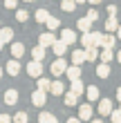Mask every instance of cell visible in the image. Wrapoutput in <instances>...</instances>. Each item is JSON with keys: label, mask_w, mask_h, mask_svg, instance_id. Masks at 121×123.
<instances>
[{"label": "cell", "mask_w": 121, "mask_h": 123, "mask_svg": "<svg viewBox=\"0 0 121 123\" xmlns=\"http://www.w3.org/2000/svg\"><path fill=\"white\" fill-rule=\"evenodd\" d=\"M101 40H103V34L101 31H83L81 36V45L85 47H101Z\"/></svg>", "instance_id": "cell-1"}, {"label": "cell", "mask_w": 121, "mask_h": 123, "mask_svg": "<svg viewBox=\"0 0 121 123\" xmlns=\"http://www.w3.org/2000/svg\"><path fill=\"white\" fill-rule=\"evenodd\" d=\"M49 69H52V74L54 76H63L67 72V61L63 58V56H58V58H56L52 65H49Z\"/></svg>", "instance_id": "cell-2"}, {"label": "cell", "mask_w": 121, "mask_h": 123, "mask_svg": "<svg viewBox=\"0 0 121 123\" xmlns=\"http://www.w3.org/2000/svg\"><path fill=\"white\" fill-rule=\"evenodd\" d=\"M25 69H27V74H29L32 78H40V76H43V63L36 61V58L29 61V65H27Z\"/></svg>", "instance_id": "cell-3"}, {"label": "cell", "mask_w": 121, "mask_h": 123, "mask_svg": "<svg viewBox=\"0 0 121 123\" xmlns=\"http://www.w3.org/2000/svg\"><path fill=\"white\" fill-rule=\"evenodd\" d=\"M54 43H56L54 31H45V34H40V36H38V45H43V47H52Z\"/></svg>", "instance_id": "cell-4"}, {"label": "cell", "mask_w": 121, "mask_h": 123, "mask_svg": "<svg viewBox=\"0 0 121 123\" xmlns=\"http://www.w3.org/2000/svg\"><path fill=\"white\" fill-rule=\"evenodd\" d=\"M99 114H101V117H110L112 114V101L110 98H101L99 101Z\"/></svg>", "instance_id": "cell-5"}, {"label": "cell", "mask_w": 121, "mask_h": 123, "mask_svg": "<svg viewBox=\"0 0 121 123\" xmlns=\"http://www.w3.org/2000/svg\"><path fill=\"white\" fill-rule=\"evenodd\" d=\"M45 101H47V92L36 90V92L32 94V103L36 105V107H43V105H45Z\"/></svg>", "instance_id": "cell-6"}, {"label": "cell", "mask_w": 121, "mask_h": 123, "mask_svg": "<svg viewBox=\"0 0 121 123\" xmlns=\"http://www.w3.org/2000/svg\"><path fill=\"white\" fill-rule=\"evenodd\" d=\"M115 45H117V36H115V34H103L101 47H103V49H115Z\"/></svg>", "instance_id": "cell-7"}, {"label": "cell", "mask_w": 121, "mask_h": 123, "mask_svg": "<svg viewBox=\"0 0 121 123\" xmlns=\"http://www.w3.org/2000/svg\"><path fill=\"white\" fill-rule=\"evenodd\" d=\"M49 94H52V96H61V94H65V83H63V81H52Z\"/></svg>", "instance_id": "cell-8"}, {"label": "cell", "mask_w": 121, "mask_h": 123, "mask_svg": "<svg viewBox=\"0 0 121 123\" xmlns=\"http://www.w3.org/2000/svg\"><path fill=\"white\" fill-rule=\"evenodd\" d=\"M79 119H81V121H90V119H92V105H90V103H83V105L79 107Z\"/></svg>", "instance_id": "cell-9"}, {"label": "cell", "mask_w": 121, "mask_h": 123, "mask_svg": "<svg viewBox=\"0 0 121 123\" xmlns=\"http://www.w3.org/2000/svg\"><path fill=\"white\" fill-rule=\"evenodd\" d=\"M5 67H7V74H11V76H18L20 74V63H18V58H11Z\"/></svg>", "instance_id": "cell-10"}, {"label": "cell", "mask_w": 121, "mask_h": 123, "mask_svg": "<svg viewBox=\"0 0 121 123\" xmlns=\"http://www.w3.org/2000/svg\"><path fill=\"white\" fill-rule=\"evenodd\" d=\"M61 40L67 43V45H74V43H76V34H74L72 29H63V31H61Z\"/></svg>", "instance_id": "cell-11"}, {"label": "cell", "mask_w": 121, "mask_h": 123, "mask_svg": "<svg viewBox=\"0 0 121 123\" xmlns=\"http://www.w3.org/2000/svg\"><path fill=\"white\" fill-rule=\"evenodd\" d=\"M96 76H99V78H108V76H110V65L101 61V63L96 65Z\"/></svg>", "instance_id": "cell-12"}, {"label": "cell", "mask_w": 121, "mask_h": 123, "mask_svg": "<svg viewBox=\"0 0 121 123\" xmlns=\"http://www.w3.org/2000/svg\"><path fill=\"white\" fill-rule=\"evenodd\" d=\"M18 103V92L16 90H7L5 92V105H16Z\"/></svg>", "instance_id": "cell-13"}, {"label": "cell", "mask_w": 121, "mask_h": 123, "mask_svg": "<svg viewBox=\"0 0 121 123\" xmlns=\"http://www.w3.org/2000/svg\"><path fill=\"white\" fill-rule=\"evenodd\" d=\"M76 27H79V31H92V20L88 16L79 18V20H76Z\"/></svg>", "instance_id": "cell-14"}, {"label": "cell", "mask_w": 121, "mask_h": 123, "mask_svg": "<svg viewBox=\"0 0 121 123\" xmlns=\"http://www.w3.org/2000/svg\"><path fill=\"white\" fill-rule=\"evenodd\" d=\"M72 63L74 65H83L85 63V49H74L72 52Z\"/></svg>", "instance_id": "cell-15"}, {"label": "cell", "mask_w": 121, "mask_h": 123, "mask_svg": "<svg viewBox=\"0 0 121 123\" xmlns=\"http://www.w3.org/2000/svg\"><path fill=\"white\" fill-rule=\"evenodd\" d=\"M99 56H101V52H99V47H85V61H96Z\"/></svg>", "instance_id": "cell-16"}, {"label": "cell", "mask_w": 121, "mask_h": 123, "mask_svg": "<svg viewBox=\"0 0 121 123\" xmlns=\"http://www.w3.org/2000/svg\"><path fill=\"white\" fill-rule=\"evenodd\" d=\"M52 52L56 54V56H63L67 52V43H63V40H56L54 45H52Z\"/></svg>", "instance_id": "cell-17"}, {"label": "cell", "mask_w": 121, "mask_h": 123, "mask_svg": "<svg viewBox=\"0 0 121 123\" xmlns=\"http://www.w3.org/2000/svg\"><path fill=\"white\" fill-rule=\"evenodd\" d=\"M23 54H25V45L23 43H11V56L13 58H20Z\"/></svg>", "instance_id": "cell-18"}, {"label": "cell", "mask_w": 121, "mask_h": 123, "mask_svg": "<svg viewBox=\"0 0 121 123\" xmlns=\"http://www.w3.org/2000/svg\"><path fill=\"white\" fill-rule=\"evenodd\" d=\"M65 74H67L70 81H76V78H81V67H79V65H72V67H67Z\"/></svg>", "instance_id": "cell-19"}, {"label": "cell", "mask_w": 121, "mask_h": 123, "mask_svg": "<svg viewBox=\"0 0 121 123\" xmlns=\"http://www.w3.org/2000/svg\"><path fill=\"white\" fill-rule=\"evenodd\" d=\"M70 90H72L74 94H79V96H81V94L85 92V85H83V81H81V78H76V81H72V85H70Z\"/></svg>", "instance_id": "cell-20"}, {"label": "cell", "mask_w": 121, "mask_h": 123, "mask_svg": "<svg viewBox=\"0 0 121 123\" xmlns=\"http://www.w3.org/2000/svg\"><path fill=\"white\" fill-rule=\"evenodd\" d=\"M38 123H58L52 112H40L38 114Z\"/></svg>", "instance_id": "cell-21"}, {"label": "cell", "mask_w": 121, "mask_h": 123, "mask_svg": "<svg viewBox=\"0 0 121 123\" xmlns=\"http://www.w3.org/2000/svg\"><path fill=\"white\" fill-rule=\"evenodd\" d=\"M119 29V23H117V16H110L108 20H105V31H117Z\"/></svg>", "instance_id": "cell-22"}, {"label": "cell", "mask_w": 121, "mask_h": 123, "mask_svg": "<svg viewBox=\"0 0 121 123\" xmlns=\"http://www.w3.org/2000/svg\"><path fill=\"white\" fill-rule=\"evenodd\" d=\"M45 49H47V47H43V45H36V47L32 49V58H36V61H43V58H45Z\"/></svg>", "instance_id": "cell-23"}, {"label": "cell", "mask_w": 121, "mask_h": 123, "mask_svg": "<svg viewBox=\"0 0 121 123\" xmlns=\"http://www.w3.org/2000/svg\"><path fill=\"white\" fill-rule=\"evenodd\" d=\"M0 38H2V43H11L13 40V29L2 27V29H0Z\"/></svg>", "instance_id": "cell-24"}, {"label": "cell", "mask_w": 121, "mask_h": 123, "mask_svg": "<svg viewBox=\"0 0 121 123\" xmlns=\"http://www.w3.org/2000/svg\"><path fill=\"white\" fill-rule=\"evenodd\" d=\"M76 5H79L76 0H61V9H63V11H67V13H70V11H74V9H76Z\"/></svg>", "instance_id": "cell-25"}, {"label": "cell", "mask_w": 121, "mask_h": 123, "mask_svg": "<svg viewBox=\"0 0 121 123\" xmlns=\"http://www.w3.org/2000/svg\"><path fill=\"white\" fill-rule=\"evenodd\" d=\"M85 94H88V101H99V87H94V85H90L88 90H85Z\"/></svg>", "instance_id": "cell-26"}, {"label": "cell", "mask_w": 121, "mask_h": 123, "mask_svg": "<svg viewBox=\"0 0 121 123\" xmlns=\"http://www.w3.org/2000/svg\"><path fill=\"white\" fill-rule=\"evenodd\" d=\"M34 18H36V23H47L49 11H47V9H38L36 13H34Z\"/></svg>", "instance_id": "cell-27"}, {"label": "cell", "mask_w": 121, "mask_h": 123, "mask_svg": "<svg viewBox=\"0 0 121 123\" xmlns=\"http://www.w3.org/2000/svg\"><path fill=\"white\" fill-rule=\"evenodd\" d=\"M45 25H47V29H49V31H54V29H58V27H61V20H58V18H54V16H49Z\"/></svg>", "instance_id": "cell-28"}, {"label": "cell", "mask_w": 121, "mask_h": 123, "mask_svg": "<svg viewBox=\"0 0 121 123\" xmlns=\"http://www.w3.org/2000/svg\"><path fill=\"white\" fill-rule=\"evenodd\" d=\"M76 98H79V94H74L72 90H70V92L65 94V105H67V107H72V105H76Z\"/></svg>", "instance_id": "cell-29"}, {"label": "cell", "mask_w": 121, "mask_h": 123, "mask_svg": "<svg viewBox=\"0 0 121 123\" xmlns=\"http://www.w3.org/2000/svg\"><path fill=\"white\" fill-rule=\"evenodd\" d=\"M99 58H101L103 63H110L112 58H115V52H112V49H101V56H99Z\"/></svg>", "instance_id": "cell-30"}, {"label": "cell", "mask_w": 121, "mask_h": 123, "mask_svg": "<svg viewBox=\"0 0 121 123\" xmlns=\"http://www.w3.org/2000/svg\"><path fill=\"white\" fill-rule=\"evenodd\" d=\"M16 20H18V23H27V20H29V11L16 9Z\"/></svg>", "instance_id": "cell-31"}, {"label": "cell", "mask_w": 121, "mask_h": 123, "mask_svg": "<svg viewBox=\"0 0 121 123\" xmlns=\"http://www.w3.org/2000/svg\"><path fill=\"white\" fill-rule=\"evenodd\" d=\"M49 87H52V83L47 81V78H38V90H43V92H49Z\"/></svg>", "instance_id": "cell-32"}, {"label": "cell", "mask_w": 121, "mask_h": 123, "mask_svg": "<svg viewBox=\"0 0 121 123\" xmlns=\"http://www.w3.org/2000/svg\"><path fill=\"white\" fill-rule=\"evenodd\" d=\"M13 123H27V112H18L13 117Z\"/></svg>", "instance_id": "cell-33"}, {"label": "cell", "mask_w": 121, "mask_h": 123, "mask_svg": "<svg viewBox=\"0 0 121 123\" xmlns=\"http://www.w3.org/2000/svg\"><path fill=\"white\" fill-rule=\"evenodd\" d=\"M110 119H112V123H121V110H112Z\"/></svg>", "instance_id": "cell-34"}, {"label": "cell", "mask_w": 121, "mask_h": 123, "mask_svg": "<svg viewBox=\"0 0 121 123\" xmlns=\"http://www.w3.org/2000/svg\"><path fill=\"white\" fill-rule=\"evenodd\" d=\"M88 18L92 20V23H94V20H99V11H96V9H90V11H88Z\"/></svg>", "instance_id": "cell-35"}, {"label": "cell", "mask_w": 121, "mask_h": 123, "mask_svg": "<svg viewBox=\"0 0 121 123\" xmlns=\"http://www.w3.org/2000/svg\"><path fill=\"white\" fill-rule=\"evenodd\" d=\"M5 7H7V9H16V7H18V0H5Z\"/></svg>", "instance_id": "cell-36"}, {"label": "cell", "mask_w": 121, "mask_h": 123, "mask_svg": "<svg viewBox=\"0 0 121 123\" xmlns=\"http://www.w3.org/2000/svg\"><path fill=\"white\" fill-rule=\"evenodd\" d=\"M0 123H13V117H9V114H0Z\"/></svg>", "instance_id": "cell-37"}, {"label": "cell", "mask_w": 121, "mask_h": 123, "mask_svg": "<svg viewBox=\"0 0 121 123\" xmlns=\"http://www.w3.org/2000/svg\"><path fill=\"white\" fill-rule=\"evenodd\" d=\"M108 16H117V7H115V5L108 7Z\"/></svg>", "instance_id": "cell-38"}, {"label": "cell", "mask_w": 121, "mask_h": 123, "mask_svg": "<svg viewBox=\"0 0 121 123\" xmlns=\"http://www.w3.org/2000/svg\"><path fill=\"white\" fill-rule=\"evenodd\" d=\"M67 123H81V119H79V117H70Z\"/></svg>", "instance_id": "cell-39"}, {"label": "cell", "mask_w": 121, "mask_h": 123, "mask_svg": "<svg viewBox=\"0 0 121 123\" xmlns=\"http://www.w3.org/2000/svg\"><path fill=\"white\" fill-rule=\"evenodd\" d=\"M117 101H119V103H121V87L117 90Z\"/></svg>", "instance_id": "cell-40"}, {"label": "cell", "mask_w": 121, "mask_h": 123, "mask_svg": "<svg viewBox=\"0 0 121 123\" xmlns=\"http://www.w3.org/2000/svg\"><path fill=\"white\" fill-rule=\"evenodd\" d=\"M88 2H90V5H99L101 0H88Z\"/></svg>", "instance_id": "cell-41"}, {"label": "cell", "mask_w": 121, "mask_h": 123, "mask_svg": "<svg viewBox=\"0 0 121 123\" xmlns=\"http://www.w3.org/2000/svg\"><path fill=\"white\" fill-rule=\"evenodd\" d=\"M117 38H121V25H119V29H117Z\"/></svg>", "instance_id": "cell-42"}, {"label": "cell", "mask_w": 121, "mask_h": 123, "mask_svg": "<svg viewBox=\"0 0 121 123\" xmlns=\"http://www.w3.org/2000/svg\"><path fill=\"white\" fill-rule=\"evenodd\" d=\"M90 123H103V121L101 119H94V121H90Z\"/></svg>", "instance_id": "cell-43"}, {"label": "cell", "mask_w": 121, "mask_h": 123, "mask_svg": "<svg viewBox=\"0 0 121 123\" xmlns=\"http://www.w3.org/2000/svg\"><path fill=\"white\" fill-rule=\"evenodd\" d=\"M117 61H119V63H121V52H119V54H117Z\"/></svg>", "instance_id": "cell-44"}, {"label": "cell", "mask_w": 121, "mask_h": 123, "mask_svg": "<svg viewBox=\"0 0 121 123\" xmlns=\"http://www.w3.org/2000/svg\"><path fill=\"white\" fill-rule=\"evenodd\" d=\"M76 2H79V5H83V2H88V0H76Z\"/></svg>", "instance_id": "cell-45"}, {"label": "cell", "mask_w": 121, "mask_h": 123, "mask_svg": "<svg viewBox=\"0 0 121 123\" xmlns=\"http://www.w3.org/2000/svg\"><path fill=\"white\" fill-rule=\"evenodd\" d=\"M2 45H5V43H2V38H0V49H2Z\"/></svg>", "instance_id": "cell-46"}, {"label": "cell", "mask_w": 121, "mask_h": 123, "mask_svg": "<svg viewBox=\"0 0 121 123\" xmlns=\"http://www.w3.org/2000/svg\"><path fill=\"white\" fill-rule=\"evenodd\" d=\"M0 78H2V67H0Z\"/></svg>", "instance_id": "cell-47"}, {"label": "cell", "mask_w": 121, "mask_h": 123, "mask_svg": "<svg viewBox=\"0 0 121 123\" xmlns=\"http://www.w3.org/2000/svg\"><path fill=\"white\" fill-rule=\"evenodd\" d=\"M25 2H34V0H25Z\"/></svg>", "instance_id": "cell-48"}, {"label": "cell", "mask_w": 121, "mask_h": 123, "mask_svg": "<svg viewBox=\"0 0 121 123\" xmlns=\"http://www.w3.org/2000/svg\"><path fill=\"white\" fill-rule=\"evenodd\" d=\"M119 110H121V105H119Z\"/></svg>", "instance_id": "cell-49"}, {"label": "cell", "mask_w": 121, "mask_h": 123, "mask_svg": "<svg viewBox=\"0 0 121 123\" xmlns=\"http://www.w3.org/2000/svg\"><path fill=\"white\" fill-rule=\"evenodd\" d=\"M0 29H2V27H0Z\"/></svg>", "instance_id": "cell-50"}]
</instances>
